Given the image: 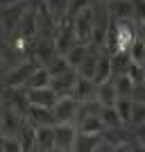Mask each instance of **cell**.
Listing matches in <instances>:
<instances>
[{
	"mask_svg": "<svg viewBox=\"0 0 145 152\" xmlns=\"http://www.w3.org/2000/svg\"><path fill=\"white\" fill-rule=\"evenodd\" d=\"M95 25H98V9L91 5V7H86V9H82V12L73 18V27H75L77 41L88 43V41H91V34H93V30H95Z\"/></svg>",
	"mask_w": 145,
	"mask_h": 152,
	"instance_id": "cell-1",
	"label": "cell"
},
{
	"mask_svg": "<svg viewBox=\"0 0 145 152\" xmlns=\"http://www.w3.org/2000/svg\"><path fill=\"white\" fill-rule=\"evenodd\" d=\"M77 107H79V100L75 95H59V100L52 107L57 123H77Z\"/></svg>",
	"mask_w": 145,
	"mask_h": 152,
	"instance_id": "cell-2",
	"label": "cell"
},
{
	"mask_svg": "<svg viewBox=\"0 0 145 152\" xmlns=\"http://www.w3.org/2000/svg\"><path fill=\"white\" fill-rule=\"evenodd\" d=\"M77 43V37H75V27H73V20H61L55 32V48H57L59 55H66V52Z\"/></svg>",
	"mask_w": 145,
	"mask_h": 152,
	"instance_id": "cell-3",
	"label": "cell"
},
{
	"mask_svg": "<svg viewBox=\"0 0 145 152\" xmlns=\"http://www.w3.org/2000/svg\"><path fill=\"white\" fill-rule=\"evenodd\" d=\"M39 66H41V61H39V59H32V61L18 64L16 68H12L9 73H7L5 84H7V86H25V82L30 80V75L39 68Z\"/></svg>",
	"mask_w": 145,
	"mask_h": 152,
	"instance_id": "cell-4",
	"label": "cell"
},
{
	"mask_svg": "<svg viewBox=\"0 0 145 152\" xmlns=\"http://www.w3.org/2000/svg\"><path fill=\"white\" fill-rule=\"evenodd\" d=\"M79 129L77 123H55V136H57V150H73Z\"/></svg>",
	"mask_w": 145,
	"mask_h": 152,
	"instance_id": "cell-5",
	"label": "cell"
},
{
	"mask_svg": "<svg viewBox=\"0 0 145 152\" xmlns=\"http://www.w3.org/2000/svg\"><path fill=\"white\" fill-rule=\"evenodd\" d=\"M27 121L32 125H55L57 118H55V109L52 107H43V104H30L25 111Z\"/></svg>",
	"mask_w": 145,
	"mask_h": 152,
	"instance_id": "cell-6",
	"label": "cell"
},
{
	"mask_svg": "<svg viewBox=\"0 0 145 152\" xmlns=\"http://www.w3.org/2000/svg\"><path fill=\"white\" fill-rule=\"evenodd\" d=\"M27 100L30 104H43V107H55L59 100V93L52 86H39V89H27Z\"/></svg>",
	"mask_w": 145,
	"mask_h": 152,
	"instance_id": "cell-7",
	"label": "cell"
},
{
	"mask_svg": "<svg viewBox=\"0 0 145 152\" xmlns=\"http://www.w3.org/2000/svg\"><path fill=\"white\" fill-rule=\"evenodd\" d=\"M75 82H77V70H75V68H70V70H66V73H61V75L52 77L50 86L57 91L59 95H73Z\"/></svg>",
	"mask_w": 145,
	"mask_h": 152,
	"instance_id": "cell-8",
	"label": "cell"
},
{
	"mask_svg": "<svg viewBox=\"0 0 145 152\" xmlns=\"http://www.w3.org/2000/svg\"><path fill=\"white\" fill-rule=\"evenodd\" d=\"M39 30V14L34 9H25L18 16V34L23 39H32Z\"/></svg>",
	"mask_w": 145,
	"mask_h": 152,
	"instance_id": "cell-9",
	"label": "cell"
},
{
	"mask_svg": "<svg viewBox=\"0 0 145 152\" xmlns=\"http://www.w3.org/2000/svg\"><path fill=\"white\" fill-rule=\"evenodd\" d=\"M107 14L111 16V20H134L132 0H111L107 2Z\"/></svg>",
	"mask_w": 145,
	"mask_h": 152,
	"instance_id": "cell-10",
	"label": "cell"
},
{
	"mask_svg": "<svg viewBox=\"0 0 145 152\" xmlns=\"http://www.w3.org/2000/svg\"><path fill=\"white\" fill-rule=\"evenodd\" d=\"M20 116H23V111H18V109H14V107H7L5 111L0 114L5 134H20V129H23V121H20Z\"/></svg>",
	"mask_w": 145,
	"mask_h": 152,
	"instance_id": "cell-11",
	"label": "cell"
},
{
	"mask_svg": "<svg viewBox=\"0 0 145 152\" xmlns=\"http://www.w3.org/2000/svg\"><path fill=\"white\" fill-rule=\"evenodd\" d=\"M118 95L120 93H118V89H116V84H114V77L107 80V82L95 84V98H98V102H100L102 107H104V104H116Z\"/></svg>",
	"mask_w": 145,
	"mask_h": 152,
	"instance_id": "cell-12",
	"label": "cell"
},
{
	"mask_svg": "<svg viewBox=\"0 0 145 152\" xmlns=\"http://www.w3.org/2000/svg\"><path fill=\"white\" fill-rule=\"evenodd\" d=\"M36 148L39 150H55L57 148L55 125H36Z\"/></svg>",
	"mask_w": 145,
	"mask_h": 152,
	"instance_id": "cell-13",
	"label": "cell"
},
{
	"mask_svg": "<svg viewBox=\"0 0 145 152\" xmlns=\"http://www.w3.org/2000/svg\"><path fill=\"white\" fill-rule=\"evenodd\" d=\"M114 77V64H111V55L109 52H100V59H98V66H95V75H93V82L100 84V82H107Z\"/></svg>",
	"mask_w": 145,
	"mask_h": 152,
	"instance_id": "cell-14",
	"label": "cell"
},
{
	"mask_svg": "<svg viewBox=\"0 0 145 152\" xmlns=\"http://www.w3.org/2000/svg\"><path fill=\"white\" fill-rule=\"evenodd\" d=\"M77 129L84 134H104L107 132V125L104 121L100 118V114H93V116H84L77 121Z\"/></svg>",
	"mask_w": 145,
	"mask_h": 152,
	"instance_id": "cell-15",
	"label": "cell"
},
{
	"mask_svg": "<svg viewBox=\"0 0 145 152\" xmlns=\"http://www.w3.org/2000/svg\"><path fill=\"white\" fill-rule=\"evenodd\" d=\"M100 118L104 121L107 129H122V127H125V123H122V118H120V114H118V109H116V104H104V107L100 109Z\"/></svg>",
	"mask_w": 145,
	"mask_h": 152,
	"instance_id": "cell-16",
	"label": "cell"
},
{
	"mask_svg": "<svg viewBox=\"0 0 145 152\" xmlns=\"http://www.w3.org/2000/svg\"><path fill=\"white\" fill-rule=\"evenodd\" d=\"M91 50H93L91 43H82V41H77V43L66 52V59H68V64L73 66V68H77V66L88 57V52H91Z\"/></svg>",
	"mask_w": 145,
	"mask_h": 152,
	"instance_id": "cell-17",
	"label": "cell"
},
{
	"mask_svg": "<svg viewBox=\"0 0 145 152\" xmlns=\"http://www.w3.org/2000/svg\"><path fill=\"white\" fill-rule=\"evenodd\" d=\"M73 95L77 100H88V98H95V82L88 80V77L77 75V82H75V89H73Z\"/></svg>",
	"mask_w": 145,
	"mask_h": 152,
	"instance_id": "cell-18",
	"label": "cell"
},
{
	"mask_svg": "<svg viewBox=\"0 0 145 152\" xmlns=\"http://www.w3.org/2000/svg\"><path fill=\"white\" fill-rule=\"evenodd\" d=\"M52 73L48 70V66H39L34 73L30 75V80L25 82V89H39V86H50Z\"/></svg>",
	"mask_w": 145,
	"mask_h": 152,
	"instance_id": "cell-19",
	"label": "cell"
},
{
	"mask_svg": "<svg viewBox=\"0 0 145 152\" xmlns=\"http://www.w3.org/2000/svg\"><path fill=\"white\" fill-rule=\"evenodd\" d=\"M100 52H102V50H91V52H88V57L75 68V70H77V75L93 80V75H95V66H98V59H100Z\"/></svg>",
	"mask_w": 145,
	"mask_h": 152,
	"instance_id": "cell-20",
	"label": "cell"
},
{
	"mask_svg": "<svg viewBox=\"0 0 145 152\" xmlns=\"http://www.w3.org/2000/svg\"><path fill=\"white\" fill-rule=\"evenodd\" d=\"M116 109H118L122 123H125V125H132V111H134V98L132 95H118Z\"/></svg>",
	"mask_w": 145,
	"mask_h": 152,
	"instance_id": "cell-21",
	"label": "cell"
},
{
	"mask_svg": "<svg viewBox=\"0 0 145 152\" xmlns=\"http://www.w3.org/2000/svg\"><path fill=\"white\" fill-rule=\"evenodd\" d=\"M111 64H114V75H118V73H127L129 66H132V55H129V50L111 52Z\"/></svg>",
	"mask_w": 145,
	"mask_h": 152,
	"instance_id": "cell-22",
	"label": "cell"
},
{
	"mask_svg": "<svg viewBox=\"0 0 145 152\" xmlns=\"http://www.w3.org/2000/svg\"><path fill=\"white\" fill-rule=\"evenodd\" d=\"M100 141H102V134H84V132H79L77 139H75V148H73V150H98Z\"/></svg>",
	"mask_w": 145,
	"mask_h": 152,
	"instance_id": "cell-23",
	"label": "cell"
},
{
	"mask_svg": "<svg viewBox=\"0 0 145 152\" xmlns=\"http://www.w3.org/2000/svg\"><path fill=\"white\" fill-rule=\"evenodd\" d=\"M45 9L50 12V16L57 20V25L61 20H66L68 14V0H45Z\"/></svg>",
	"mask_w": 145,
	"mask_h": 152,
	"instance_id": "cell-24",
	"label": "cell"
},
{
	"mask_svg": "<svg viewBox=\"0 0 145 152\" xmlns=\"http://www.w3.org/2000/svg\"><path fill=\"white\" fill-rule=\"evenodd\" d=\"M43 66H48V70L52 73V77H57V75H61V73H66V70L73 68V66L68 64V59H66V55H59V52L48 64H43Z\"/></svg>",
	"mask_w": 145,
	"mask_h": 152,
	"instance_id": "cell-25",
	"label": "cell"
},
{
	"mask_svg": "<svg viewBox=\"0 0 145 152\" xmlns=\"http://www.w3.org/2000/svg\"><path fill=\"white\" fill-rule=\"evenodd\" d=\"M114 84H116V89H118L120 95H132L134 86H136V82L129 77V73H118L114 77Z\"/></svg>",
	"mask_w": 145,
	"mask_h": 152,
	"instance_id": "cell-26",
	"label": "cell"
},
{
	"mask_svg": "<svg viewBox=\"0 0 145 152\" xmlns=\"http://www.w3.org/2000/svg\"><path fill=\"white\" fill-rule=\"evenodd\" d=\"M0 150H5V152L23 150V145H20V136H18V134H2V139H0Z\"/></svg>",
	"mask_w": 145,
	"mask_h": 152,
	"instance_id": "cell-27",
	"label": "cell"
},
{
	"mask_svg": "<svg viewBox=\"0 0 145 152\" xmlns=\"http://www.w3.org/2000/svg\"><path fill=\"white\" fill-rule=\"evenodd\" d=\"M55 55H57L55 41H52V43H41V45H36V59H39L41 64H48Z\"/></svg>",
	"mask_w": 145,
	"mask_h": 152,
	"instance_id": "cell-28",
	"label": "cell"
},
{
	"mask_svg": "<svg viewBox=\"0 0 145 152\" xmlns=\"http://www.w3.org/2000/svg\"><path fill=\"white\" fill-rule=\"evenodd\" d=\"M129 55H132V61H145V39H134V43L129 45Z\"/></svg>",
	"mask_w": 145,
	"mask_h": 152,
	"instance_id": "cell-29",
	"label": "cell"
},
{
	"mask_svg": "<svg viewBox=\"0 0 145 152\" xmlns=\"http://www.w3.org/2000/svg\"><path fill=\"white\" fill-rule=\"evenodd\" d=\"M91 5H93V0H68V14H66V18L73 20L82 9H86Z\"/></svg>",
	"mask_w": 145,
	"mask_h": 152,
	"instance_id": "cell-30",
	"label": "cell"
},
{
	"mask_svg": "<svg viewBox=\"0 0 145 152\" xmlns=\"http://www.w3.org/2000/svg\"><path fill=\"white\" fill-rule=\"evenodd\" d=\"M145 123V102L134 100V111H132V125H141Z\"/></svg>",
	"mask_w": 145,
	"mask_h": 152,
	"instance_id": "cell-31",
	"label": "cell"
},
{
	"mask_svg": "<svg viewBox=\"0 0 145 152\" xmlns=\"http://www.w3.org/2000/svg\"><path fill=\"white\" fill-rule=\"evenodd\" d=\"M132 7H134V20L145 23V0H132Z\"/></svg>",
	"mask_w": 145,
	"mask_h": 152,
	"instance_id": "cell-32",
	"label": "cell"
},
{
	"mask_svg": "<svg viewBox=\"0 0 145 152\" xmlns=\"http://www.w3.org/2000/svg\"><path fill=\"white\" fill-rule=\"evenodd\" d=\"M2 134H5V129H2V118H0V139H2Z\"/></svg>",
	"mask_w": 145,
	"mask_h": 152,
	"instance_id": "cell-33",
	"label": "cell"
},
{
	"mask_svg": "<svg viewBox=\"0 0 145 152\" xmlns=\"http://www.w3.org/2000/svg\"><path fill=\"white\" fill-rule=\"evenodd\" d=\"M98 2H102V5H107V2H111V0H98Z\"/></svg>",
	"mask_w": 145,
	"mask_h": 152,
	"instance_id": "cell-34",
	"label": "cell"
},
{
	"mask_svg": "<svg viewBox=\"0 0 145 152\" xmlns=\"http://www.w3.org/2000/svg\"><path fill=\"white\" fill-rule=\"evenodd\" d=\"M143 39H145V37H143Z\"/></svg>",
	"mask_w": 145,
	"mask_h": 152,
	"instance_id": "cell-35",
	"label": "cell"
}]
</instances>
